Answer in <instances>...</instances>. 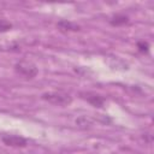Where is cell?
Returning a JSON list of instances; mask_svg holds the SVG:
<instances>
[{"instance_id": "cell-1", "label": "cell", "mask_w": 154, "mask_h": 154, "mask_svg": "<svg viewBox=\"0 0 154 154\" xmlns=\"http://www.w3.org/2000/svg\"><path fill=\"white\" fill-rule=\"evenodd\" d=\"M45 101L52 103V105H57V106H67L72 102V97L66 94V93H61V91H49V93H45L41 96Z\"/></svg>"}, {"instance_id": "cell-2", "label": "cell", "mask_w": 154, "mask_h": 154, "mask_svg": "<svg viewBox=\"0 0 154 154\" xmlns=\"http://www.w3.org/2000/svg\"><path fill=\"white\" fill-rule=\"evenodd\" d=\"M14 70L25 78H34L37 75V69L34 64L28 61H19L14 65Z\"/></svg>"}, {"instance_id": "cell-3", "label": "cell", "mask_w": 154, "mask_h": 154, "mask_svg": "<svg viewBox=\"0 0 154 154\" xmlns=\"http://www.w3.org/2000/svg\"><path fill=\"white\" fill-rule=\"evenodd\" d=\"M1 140L8 147H20V148H23V147H26V144H28V142L24 137L17 136V135H4L1 137Z\"/></svg>"}, {"instance_id": "cell-4", "label": "cell", "mask_w": 154, "mask_h": 154, "mask_svg": "<svg viewBox=\"0 0 154 154\" xmlns=\"http://www.w3.org/2000/svg\"><path fill=\"white\" fill-rule=\"evenodd\" d=\"M81 96L88 101L90 105L95 106V107H101L105 103V97L99 95V94H93V93H82Z\"/></svg>"}, {"instance_id": "cell-5", "label": "cell", "mask_w": 154, "mask_h": 154, "mask_svg": "<svg viewBox=\"0 0 154 154\" xmlns=\"http://www.w3.org/2000/svg\"><path fill=\"white\" fill-rule=\"evenodd\" d=\"M57 26H58L61 31H78V30H81V26H79L78 24L72 23V22H70V20H65V19L59 20V22L57 23Z\"/></svg>"}, {"instance_id": "cell-6", "label": "cell", "mask_w": 154, "mask_h": 154, "mask_svg": "<svg viewBox=\"0 0 154 154\" xmlns=\"http://www.w3.org/2000/svg\"><path fill=\"white\" fill-rule=\"evenodd\" d=\"M129 22V18L124 14H116L114 17H112V19L109 20V23L114 26H119V25H124Z\"/></svg>"}, {"instance_id": "cell-7", "label": "cell", "mask_w": 154, "mask_h": 154, "mask_svg": "<svg viewBox=\"0 0 154 154\" xmlns=\"http://www.w3.org/2000/svg\"><path fill=\"white\" fill-rule=\"evenodd\" d=\"M12 29V24L5 19H0V32H5Z\"/></svg>"}, {"instance_id": "cell-8", "label": "cell", "mask_w": 154, "mask_h": 154, "mask_svg": "<svg viewBox=\"0 0 154 154\" xmlns=\"http://www.w3.org/2000/svg\"><path fill=\"white\" fill-rule=\"evenodd\" d=\"M137 48H138L140 52H142V53H147L149 46H148L147 42H143V41H142V42H138V43H137Z\"/></svg>"}]
</instances>
